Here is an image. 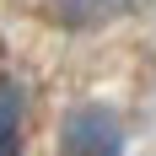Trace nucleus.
I'll list each match as a JSON object with an SVG mask.
<instances>
[{
	"label": "nucleus",
	"mask_w": 156,
	"mask_h": 156,
	"mask_svg": "<svg viewBox=\"0 0 156 156\" xmlns=\"http://www.w3.org/2000/svg\"><path fill=\"white\" fill-rule=\"evenodd\" d=\"M124 145V129H119V113L102 108V102H81V108L65 113L59 124V156H119Z\"/></svg>",
	"instance_id": "nucleus-1"
},
{
	"label": "nucleus",
	"mask_w": 156,
	"mask_h": 156,
	"mask_svg": "<svg viewBox=\"0 0 156 156\" xmlns=\"http://www.w3.org/2000/svg\"><path fill=\"white\" fill-rule=\"evenodd\" d=\"M124 11H129V0H54V16L65 27H102Z\"/></svg>",
	"instance_id": "nucleus-2"
},
{
	"label": "nucleus",
	"mask_w": 156,
	"mask_h": 156,
	"mask_svg": "<svg viewBox=\"0 0 156 156\" xmlns=\"http://www.w3.org/2000/svg\"><path fill=\"white\" fill-rule=\"evenodd\" d=\"M16 119H22V92L16 81H0V140L16 135Z\"/></svg>",
	"instance_id": "nucleus-3"
},
{
	"label": "nucleus",
	"mask_w": 156,
	"mask_h": 156,
	"mask_svg": "<svg viewBox=\"0 0 156 156\" xmlns=\"http://www.w3.org/2000/svg\"><path fill=\"white\" fill-rule=\"evenodd\" d=\"M0 156H22V140H16V135H5V140H0Z\"/></svg>",
	"instance_id": "nucleus-4"
}]
</instances>
